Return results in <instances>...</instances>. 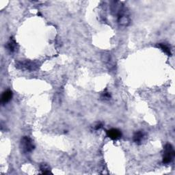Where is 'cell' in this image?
Returning a JSON list of instances; mask_svg holds the SVG:
<instances>
[{
	"instance_id": "8fae6325",
	"label": "cell",
	"mask_w": 175,
	"mask_h": 175,
	"mask_svg": "<svg viewBox=\"0 0 175 175\" xmlns=\"http://www.w3.org/2000/svg\"><path fill=\"white\" fill-rule=\"evenodd\" d=\"M111 96H110V94H109V92H104L103 94H102V98H103V99H109V98H110Z\"/></svg>"
},
{
	"instance_id": "3957f363",
	"label": "cell",
	"mask_w": 175,
	"mask_h": 175,
	"mask_svg": "<svg viewBox=\"0 0 175 175\" xmlns=\"http://www.w3.org/2000/svg\"><path fill=\"white\" fill-rule=\"evenodd\" d=\"M17 68L26 70V71H34V70L36 69L37 64H36L32 62H18L17 63Z\"/></svg>"
},
{
	"instance_id": "52a82bcc",
	"label": "cell",
	"mask_w": 175,
	"mask_h": 175,
	"mask_svg": "<svg viewBox=\"0 0 175 175\" xmlns=\"http://www.w3.org/2000/svg\"><path fill=\"white\" fill-rule=\"evenodd\" d=\"M144 137V132L142 131H138L136 132L135 134L134 135L133 140H134V142H136V143H137V144H139L142 141Z\"/></svg>"
},
{
	"instance_id": "8992f818",
	"label": "cell",
	"mask_w": 175,
	"mask_h": 175,
	"mask_svg": "<svg viewBox=\"0 0 175 175\" xmlns=\"http://www.w3.org/2000/svg\"><path fill=\"white\" fill-rule=\"evenodd\" d=\"M6 47L8 51H11V53H13V52L16 51L17 49V43L14 38H12V37L10 38L9 41L8 42V43H7Z\"/></svg>"
},
{
	"instance_id": "30bf717a",
	"label": "cell",
	"mask_w": 175,
	"mask_h": 175,
	"mask_svg": "<svg viewBox=\"0 0 175 175\" xmlns=\"http://www.w3.org/2000/svg\"><path fill=\"white\" fill-rule=\"evenodd\" d=\"M118 22L122 26H127L129 23V19L126 16H120Z\"/></svg>"
},
{
	"instance_id": "ba28073f",
	"label": "cell",
	"mask_w": 175,
	"mask_h": 175,
	"mask_svg": "<svg viewBox=\"0 0 175 175\" xmlns=\"http://www.w3.org/2000/svg\"><path fill=\"white\" fill-rule=\"evenodd\" d=\"M157 47H159L160 49H161L164 53H166L167 56H171V51L170 48L165 43H159L157 45Z\"/></svg>"
},
{
	"instance_id": "277c9868",
	"label": "cell",
	"mask_w": 175,
	"mask_h": 175,
	"mask_svg": "<svg viewBox=\"0 0 175 175\" xmlns=\"http://www.w3.org/2000/svg\"><path fill=\"white\" fill-rule=\"evenodd\" d=\"M106 133L107 137H109V138H111L112 140H118L119 138H121L122 136L121 131L118 129L112 128L111 129L107 130Z\"/></svg>"
},
{
	"instance_id": "7c38bea8",
	"label": "cell",
	"mask_w": 175,
	"mask_h": 175,
	"mask_svg": "<svg viewBox=\"0 0 175 175\" xmlns=\"http://www.w3.org/2000/svg\"><path fill=\"white\" fill-rule=\"evenodd\" d=\"M103 127V124L102 123H99V124H97L96 127H95V129L96 130H98V129H100L101 128H102Z\"/></svg>"
},
{
	"instance_id": "5b68a950",
	"label": "cell",
	"mask_w": 175,
	"mask_h": 175,
	"mask_svg": "<svg viewBox=\"0 0 175 175\" xmlns=\"http://www.w3.org/2000/svg\"><path fill=\"white\" fill-rule=\"evenodd\" d=\"M12 97V92L10 90L4 91L2 95L1 101L2 103H6L11 101Z\"/></svg>"
},
{
	"instance_id": "9c48e42d",
	"label": "cell",
	"mask_w": 175,
	"mask_h": 175,
	"mask_svg": "<svg viewBox=\"0 0 175 175\" xmlns=\"http://www.w3.org/2000/svg\"><path fill=\"white\" fill-rule=\"evenodd\" d=\"M40 169L42 171V173L44 174H51V170H50V167L47 164H41L40 166Z\"/></svg>"
},
{
	"instance_id": "7a4b0ae2",
	"label": "cell",
	"mask_w": 175,
	"mask_h": 175,
	"mask_svg": "<svg viewBox=\"0 0 175 175\" xmlns=\"http://www.w3.org/2000/svg\"><path fill=\"white\" fill-rule=\"evenodd\" d=\"M20 146H21L22 151L25 152V153L32 152L35 148L32 140L30 137L27 136L23 137V138L21 140Z\"/></svg>"
},
{
	"instance_id": "6da1fadb",
	"label": "cell",
	"mask_w": 175,
	"mask_h": 175,
	"mask_svg": "<svg viewBox=\"0 0 175 175\" xmlns=\"http://www.w3.org/2000/svg\"><path fill=\"white\" fill-rule=\"evenodd\" d=\"M175 155V152L173 146L170 144H166L164 146V152L163 157V163L167 164L173 160Z\"/></svg>"
}]
</instances>
